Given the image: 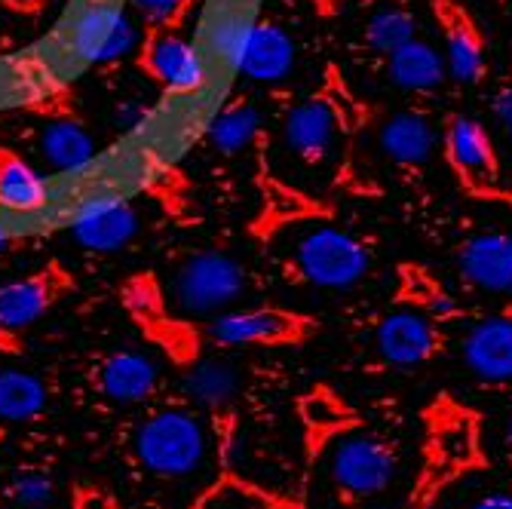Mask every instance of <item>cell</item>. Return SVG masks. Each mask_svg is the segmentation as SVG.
I'll return each instance as SVG.
<instances>
[{"label": "cell", "mask_w": 512, "mask_h": 509, "mask_svg": "<svg viewBox=\"0 0 512 509\" xmlns=\"http://www.w3.org/2000/svg\"><path fill=\"white\" fill-rule=\"evenodd\" d=\"M488 467L482 448V424L476 411L451 399H439L427 411L424 460L411 491L442 497L454 482Z\"/></svg>", "instance_id": "cell-1"}, {"label": "cell", "mask_w": 512, "mask_h": 509, "mask_svg": "<svg viewBox=\"0 0 512 509\" xmlns=\"http://www.w3.org/2000/svg\"><path fill=\"white\" fill-rule=\"evenodd\" d=\"M132 451L151 476L178 482L203 470L209 454V433L194 408H157L135 427Z\"/></svg>", "instance_id": "cell-2"}, {"label": "cell", "mask_w": 512, "mask_h": 509, "mask_svg": "<svg viewBox=\"0 0 512 509\" xmlns=\"http://www.w3.org/2000/svg\"><path fill=\"white\" fill-rule=\"evenodd\" d=\"M399 467V442L362 427L335 439L329 451V482L344 506H362L387 494L399 476Z\"/></svg>", "instance_id": "cell-3"}, {"label": "cell", "mask_w": 512, "mask_h": 509, "mask_svg": "<svg viewBox=\"0 0 512 509\" xmlns=\"http://www.w3.org/2000/svg\"><path fill=\"white\" fill-rule=\"evenodd\" d=\"M292 267L316 289H353L371 270V255L362 240L335 224H313L295 237L289 249Z\"/></svg>", "instance_id": "cell-4"}, {"label": "cell", "mask_w": 512, "mask_h": 509, "mask_svg": "<svg viewBox=\"0 0 512 509\" xmlns=\"http://www.w3.org/2000/svg\"><path fill=\"white\" fill-rule=\"evenodd\" d=\"M74 289V273L59 261H46L22 280L0 286V353L16 356L37 319Z\"/></svg>", "instance_id": "cell-5"}, {"label": "cell", "mask_w": 512, "mask_h": 509, "mask_svg": "<svg viewBox=\"0 0 512 509\" xmlns=\"http://www.w3.org/2000/svg\"><path fill=\"white\" fill-rule=\"evenodd\" d=\"M246 295V270L224 252H194L175 267L172 301L188 316H218Z\"/></svg>", "instance_id": "cell-6"}, {"label": "cell", "mask_w": 512, "mask_h": 509, "mask_svg": "<svg viewBox=\"0 0 512 509\" xmlns=\"http://www.w3.org/2000/svg\"><path fill=\"white\" fill-rule=\"evenodd\" d=\"M310 332V322L298 313L276 307H249V310H224L209 319L203 329L206 341L218 347H283L301 344Z\"/></svg>", "instance_id": "cell-7"}, {"label": "cell", "mask_w": 512, "mask_h": 509, "mask_svg": "<svg viewBox=\"0 0 512 509\" xmlns=\"http://www.w3.org/2000/svg\"><path fill=\"white\" fill-rule=\"evenodd\" d=\"M138 68L169 92H200L209 80L206 59L191 40L175 34V28H148L138 46Z\"/></svg>", "instance_id": "cell-8"}, {"label": "cell", "mask_w": 512, "mask_h": 509, "mask_svg": "<svg viewBox=\"0 0 512 509\" xmlns=\"http://www.w3.org/2000/svg\"><path fill=\"white\" fill-rule=\"evenodd\" d=\"M160 387V368L138 350H114L92 368V390L111 405H142Z\"/></svg>", "instance_id": "cell-9"}, {"label": "cell", "mask_w": 512, "mask_h": 509, "mask_svg": "<svg viewBox=\"0 0 512 509\" xmlns=\"http://www.w3.org/2000/svg\"><path fill=\"white\" fill-rule=\"evenodd\" d=\"M375 350L387 365H421L439 350L433 316L421 310H393L375 329Z\"/></svg>", "instance_id": "cell-10"}, {"label": "cell", "mask_w": 512, "mask_h": 509, "mask_svg": "<svg viewBox=\"0 0 512 509\" xmlns=\"http://www.w3.org/2000/svg\"><path fill=\"white\" fill-rule=\"evenodd\" d=\"M460 273L488 295H512V234L482 230L460 249Z\"/></svg>", "instance_id": "cell-11"}, {"label": "cell", "mask_w": 512, "mask_h": 509, "mask_svg": "<svg viewBox=\"0 0 512 509\" xmlns=\"http://www.w3.org/2000/svg\"><path fill=\"white\" fill-rule=\"evenodd\" d=\"M463 362L482 384L512 381V313L488 316L463 338Z\"/></svg>", "instance_id": "cell-12"}, {"label": "cell", "mask_w": 512, "mask_h": 509, "mask_svg": "<svg viewBox=\"0 0 512 509\" xmlns=\"http://www.w3.org/2000/svg\"><path fill=\"white\" fill-rule=\"evenodd\" d=\"M445 151L457 175L476 191H491L497 184V154L491 135L479 120L454 117L445 132Z\"/></svg>", "instance_id": "cell-13"}, {"label": "cell", "mask_w": 512, "mask_h": 509, "mask_svg": "<svg viewBox=\"0 0 512 509\" xmlns=\"http://www.w3.org/2000/svg\"><path fill=\"white\" fill-rule=\"evenodd\" d=\"M74 240L89 252H117L138 234V212L120 197L86 203L71 221Z\"/></svg>", "instance_id": "cell-14"}, {"label": "cell", "mask_w": 512, "mask_h": 509, "mask_svg": "<svg viewBox=\"0 0 512 509\" xmlns=\"http://www.w3.org/2000/svg\"><path fill=\"white\" fill-rule=\"evenodd\" d=\"M234 68L255 83H279L295 68V40L273 22H252Z\"/></svg>", "instance_id": "cell-15"}, {"label": "cell", "mask_w": 512, "mask_h": 509, "mask_svg": "<svg viewBox=\"0 0 512 509\" xmlns=\"http://www.w3.org/2000/svg\"><path fill=\"white\" fill-rule=\"evenodd\" d=\"M283 142L292 157L304 163H319L332 154L338 142V114L329 102L307 99L295 105L283 123Z\"/></svg>", "instance_id": "cell-16"}, {"label": "cell", "mask_w": 512, "mask_h": 509, "mask_svg": "<svg viewBox=\"0 0 512 509\" xmlns=\"http://www.w3.org/2000/svg\"><path fill=\"white\" fill-rule=\"evenodd\" d=\"M298 418L304 424L307 457H319L335 439L359 427V414L329 387H313L298 402Z\"/></svg>", "instance_id": "cell-17"}, {"label": "cell", "mask_w": 512, "mask_h": 509, "mask_svg": "<svg viewBox=\"0 0 512 509\" xmlns=\"http://www.w3.org/2000/svg\"><path fill=\"white\" fill-rule=\"evenodd\" d=\"M191 509H304V500L246 479L237 470H221L194 497Z\"/></svg>", "instance_id": "cell-18"}, {"label": "cell", "mask_w": 512, "mask_h": 509, "mask_svg": "<svg viewBox=\"0 0 512 509\" xmlns=\"http://www.w3.org/2000/svg\"><path fill=\"white\" fill-rule=\"evenodd\" d=\"M37 151L40 160L53 172H77L96 157V142H92V135L83 123L71 117H59L40 129Z\"/></svg>", "instance_id": "cell-19"}, {"label": "cell", "mask_w": 512, "mask_h": 509, "mask_svg": "<svg viewBox=\"0 0 512 509\" xmlns=\"http://www.w3.org/2000/svg\"><path fill=\"white\" fill-rule=\"evenodd\" d=\"M50 200L46 178L13 148H0V209L7 212H40Z\"/></svg>", "instance_id": "cell-20"}, {"label": "cell", "mask_w": 512, "mask_h": 509, "mask_svg": "<svg viewBox=\"0 0 512 509\" xmlns=\"http://www.w3.org/2000/svg\"><path fill=\"white\" fill-rule=\"evenodd\" d=\"M243 390V375L240 365L230 359H200L184 372V393L191 402L209 408V411H224Z\"/></svg>", "instance_id": "cell-21"}, {"label": "cell", "mask_w": 512, "mask_h": 509, "mask_svg": "<svg viewBox=\"0 0 512 509\" xmlns=\"http://www.w3.org/2000/svg\"><path fill=\"white\" fill-rule=\"evenodd\" d=\"M439 16L445 22V68L457 83H476L485 71V56H482V40L470 19L460 10L442 4Z\"/></svg>", "instance_id": "cell-22"}, {"label": "cell", "mask_w": 512, "mask_h": 509, "mask_svg": "<svg viewBox=\"0 0 512 509\" xmlns=\"http://www.w3.org/2000/svg\"><path fill=\"white\" fill-rule=\"evenodd\" d=\"M436 145L433 123L417 111H399L381 126V148L402 166H421L430 160Z\"/></svg>", "instance_id": "cell-23"}, {"label": "cell", "mask_w": 512, "mask_h": 509, "mask_svg": "<svg viewBox=\"0 0 512 509\" xmlns=\"http://www.w3.org/2000/svg\"><path fill=\"white\" fill-rule=\"evenodd\" d=\"M445 59L427 40L411 37L396 53H390V77L396 86L411 92H430L445 80Z\"/></svg>", "instance_id": "cell-24"}, {"label": "cell", "mask_w": 512, "mask_h": 509, "mask_svg": "<svg viewBox=\"0 0 512 509\" xmlns=\"http://www.w3.org/2000/svg\"><path fill=\"white\" fill-rule=\"evenodd\" d=\"M46 402H50V393L37 375L25 368H0V421H34L37 414H43Z\"/></svg>", "instance_id": "cell-25"}, {"label": "cell", "mask_w": 512, "mask_h": 509, "mask_svg": "<svg viewBox=\"0 0 512 509\" xmlns=\"http://www.w3.org/2000/svg\"><path fill=\"white\" fill-rule=\"evenodd\" d=\"M261 132V114L252 102H230L227 108H221L209 129H206V138L209 145L224 154V157H234V154H243L246 148H252V142Z\"/></svg>", "instance_id": "cell-26"}, {"label": "cell", "mask_w": 512, "mask_h": 509, "mask_svg": "<svg viewBox=\"0 0 512 509\" xmlns=\"http://www.w3.org/2000/svg\"><path fill=\"white\" fill-rule=\"evenodd\" d=\"M120 13L123 10L114 7L111 0H92L89 7H83V13L71 25V40H68L71 53L83 62H96L102 43L111 34L114 22L120 19Z\"/></svg>", "instance_id": "cell-27"}, {"label": "cell", "mask_w": 512, "mask_h": 509, "mask_svg": "<svg viewBox=\"0 0 512 509\" xmlns=\"http://www.w3.org/2000/svg\"><path fill=\"white\" fill-rule=\"evenodd\" d=\"M7 497L16 509H50L56 503V482L50 470L25 467L10 479Z\"/></svg>", "instance_id": "cell-28"}, {"label": "cell", "mask_w": 512, "mask_h": 509, "mask_svg": "<svg viewBox=\"0 0 512 509\" xmlns=\"http://www.w3.org/2000/svg\"><path fill=\"white\" fill-rule=\"evenodd\" d=\"M414 37V19L405 10H381L371 16L368 28H365V40L371 50L378 53H396L399 46H405Z\"/></svg>", "instance_id": "cell-29"}, {"label": "cell", "mask_w": 512, "mask_h": 509, "mask_svg": "<svg viewBox=\"0 0 512 509\" xmlns=\"http://www.w3.org/2000/svg\"><path fill=\"white\" fill-rule=\"evenodd\" d=\"M249 25L252 22L243 13H218L215 22L209 25V50L221 62L237 65L240 50H243V43H246V34H249Z\"/></svg>", "instance_id": "cell-30"}, {"label": "cell", "mask_w": 512, "mask_h": 509, "mask_svg": "<svg viewBox=\"0 0 512 509\" xmlns=\"http://www.w3.org/2000/svg\"><path fill=\"white\" fill-rule=\"evenodd\" d=\"M129 7L148 28H175L188 13L191 0H129Z\"/></svg>", "instance_id": "cell-31"}, {"label": "cell", "mask_w": 512, "mask_h": 509, "mask_svg": "<svg viewBox=\"0 0 512 509\" xmlns=\"http://www.w3.org/2000/svg\"><path fill=\"white\" fill-rule=\"evenodd\" d=\"M142 46V37H138V28L135 22L129 19V13H120V19L114 22L111 34L105 37L102 50L96 56V65H111V62H120L123 56H129L132 50Z\"/></svg>", "instance_id": "cell-32"}, {"label": "cell", "mask_w": 512, "mask_h": 509, "mask_svg": "<svg viewBox=\"0 0 512 509\" xmlns=\"http://www.w3.org/2000/svg\"><path fill=\"white\" fill-rule=\"evenodd\" d=\"M71 509H120L117 497L105 491L102 485L80 482L71 494Z\"/></svg>", "instance_id": "cell-33"}, {"label": "cell", "mask_w": 512, "mask_h": 509, "mask_svg": "<svg viewBox=\"0 0 512 509\" xmlns=\"http://www.w3.org/2000/svg\"><path fill=\"white\" fill-rule=\"evenodd\" d=\"M463 509H512V491L506 488H491L476 494Z\"/></svg>", "instance_id": "cell-34"}, {"label": "cell", "mask_w": 512, "mask_h": 509, "mask_svg": "<svg viewBox=\"0 0 512 509\" xmlns=\"http://www.w3.org/2000/svg\"><path fill=\"white\" fill-rule=\"evenodd\" d=\"M50 4H53V0H0V7L10 10V13H19V16H37Z\"/></svg>", "instance_id": "cell-35"}, {"label": "cell", "mask_w": 512, "mask_h": 509, "mask_svg": "<svg viewBox=\"0 0 512 509\" xmlns=\"http://www.w3.org/2000/svg\"><path fill=\"white\" fill-rule=\"evenodd\" d=\"M494 117L509 129L512 126V86H503L494 96Z\"/></svg>", "instance_id": "cell-36"}, {"label": "cell", "mask_w": 512, "mask_h": 509, "mask_svg": "<svg viewBox=\"0 0 512 509\" xmlns=\"http://www.w3.org/2000/svg\"><path fill=\"white\" fill-rule=\"evenodd\" d=\"M457 313V304H454V298L451 295H433V301H430V316L433 319H448V316H454Z\"/></svg>", "instance_id": "cell-37"}, {"label": "cell", "mask_w": 512, "mask_h": 509, "mask_svg": "<svg viewBox=\"0 0 512 509\" xmlns=\"http://www.w3.org/2000/svg\"><path fill=\"white\" fill-rule=\"evenodd\" d=\"M399 509H442V506H439V497H433V494L411 491V494H408V500H405Z\"/></svg>", "instance_id": "cell-38"}, {"label": "cell", "mask_w": 512, "mask_h": 509, "mask_svg": "<svg viewBox=\"0 0 512 509\" xmlns=\"http://www.w3.org/2000/svg\"><path fill=\"white\" fill-rule=\"evenodd\" d=\"M500 445H503V454H506V464L512 467V411L506 414V421H503V433H500Z\"/></svg>", "instance_id": "cell-39"}, {"label": "cell", "mask_w": 512, "mask_h": 509, "mask_svg": "<svg viewBox=\"0 0 512 509\" xmlns=\"http://www.w3.org/2000/svg\"><path fill=\"white\" fill-rule=\"evenodd\" d=\"M13 240H16L13 234H0V255H4V252H7V249L13 246Z\"/></svg>", "instance_id": "cell-40"}, {"label": "cell", "mask_w": 512, "mask_h": 509, "mask_svg": "<svg viewBox=\"0 0 512 509\" xmlns=\"http://www.w3.org/2000/svg\"><path fill=\"white\" fill-rule=\"evenodd\" d=\"M0 234H10V230H7V227H4V224H0Z\"/></svg>", "instance_id": "cell-41"}, {"label": "cell", "mask_w": 512, "mask_h": 509, "mask_svg": "<svg viewBox=\"0 0 512 509\" xmlns=\"http://www.w3.org/2000/svg\"><path fill=\"white\" fill-rule=\"evenodd\" d=\"M0 442H4V427H0Z\"/></svg>", "instance_id": "cell-42"}, {"label": "cell", "mask_w": 512, "mask_h": 509, "mask_svg": "<svg viewBox=\"0 0 512 509\" xmlns=\"http://www.w3.org/2000/svg\"><path fill=\"white\" fill-rule=\"evenodd\" d=\"M509 142H512V126H509Z\"/></svg>", "instance_id": "cell-43"}]
</instances>
